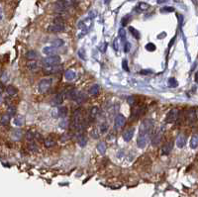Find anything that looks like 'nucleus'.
Instances as JSON below:
<instances>
[{
    "label": "nucleus",
    "instance_id": "nucleus-1",
    "mask_svg": "<svg viewBox=\"0 0 198 197\" xmlns=\"http://www.w3.org/2000/svg\"><path fill=\"white\" fill-rule=\"evenodd\" d=\"M154 126L153 120L152 119H146L142 122V124L140 126V130H139V135L140 136H147L149 137L152 131V128Z\"/></svg>",
    "mask_w": 198,
    "mask_h": 197
},
{
    "label": "nucleus",
    "instance_id": "nucleus-2",
    "mask_svg": "<svg viewBox=\"0 0 198 197\" xmlns=\"http://www.w3.org/2000/svg\"><path fill=\"white\" fill-rule=\"evenodd\" d=\"M61 57L58 55H54V56H48L44 58L42 60V62L44 66H54V65H58L61 64Z\"/></svg>",
    "mask_w": 198,
    "mask_h": 197
},
{
    "label": "nucleus",
    "instance_id": "nucleus-3",
    "mask_svg": "<svg viewBox=\"0 0 198 197\" xmlns=\"http://www.w3.org/2000/svg\"><path fill=\"white\" fill-rule=\"evenodd\" d=\"M72 5V0H58L55 3V10L58 12H65Z\"/></svg>",
    "mask_w": 198,
    "mask_h": 197
},
{
    "label": "nucleus",
    "instance_id": "nucleus-4",
    "mask_svg": "<svg viewBox=\"0 0 198 197\" xmlns=\"http://www.w3.org/2000/svg\"><path fill=\"white\" fill-rule=\"evenodd\" d=\"M51 83H53V80L51 78H44L41 81L39 82V85H38V88H39V91L41 93H45L47 92L48 90L51 88Z\"/></svg>",
    "mask_w": 198,
    "mask_h": 197
},
{
    "label": "nucleus",
    "instance_id": "nucleus-5",
    "mask_svg": "<svg viewBox=\"0 0 198 197\" xmlns=\"http://www.w3.org/2000/svg\"><path fill=\"white\" fill-rule=\"evenodd\" d=\"M178 114H179V112H178L177 109H175V108L171 109L165 117V122L166 123H169V124L174 123V122L178 119Z\"/></svg>",
    "mask_w": 198,
    "mask_h": 197
},
{
    "label": "nucleus",
    "instance_id": "nucleus-6",
    "mask_svg": "<svg viewBox=\"0 0 198 197\" xmlns=\"http://www.w3.org/2000/svg\"><path fill=\"white\" fill-rule=\"evenodd\" d=\"M186 120L188 121L189 124H194L197 120V112H196V108L190 109L189 111L186 113Z\"/></svg>",
    "mask_w": 198,
    "mask_h": 197
},
{
    "label": "nucleus",
    "instance_id": "nucleus-7",
    "mask_svg": "<svg viewBox=\"0 0 198 197\" xmlns=\"http://www.w3.org/2000/svg\"><path fill=\"white\" fill-rule=\"evenodd\" d=\"M65 24H53L48 27V32L50 33H58L65 31Z\"/></svg>",
    "mask_w": 198,
    "mask_h": 197
},
{
    "label": "nucleus",
    "instance_id": "nucleus-8",
    "mask_svg": "<svg viewBox=\"0 0 198 197\" xmlns=\"http://www.w3.org/2000/svg\"><path fill=\"white\" fill-rule=\"evenodd\" d=\"M173 149V141H168L161 147V155L162 156H168L169 153L172 151Z\"/></svg>",
    "mask_w": 198,
    "mask_h": 197
},
{
    "label": "nucleus",
    "instance_id": "nucleus-9",
    "mask_svg": "<svg viewBox=\"0 0 198 197\" xmlns=\"http://www.w3.org/2000/svg\"><path fill=\"white\" fill-rule=\"evenodd\" d=\"M161 131L160 129L157 130V131H154L152 135V144L154 147H157V146L161 143Z\"/></svg>",
    "mask_w": 198,
    "mask_h": 197
},
{
    "label": "nucleus",
    "instance_id": "nucleus-10",
    "mask_svg": "<svg viewBox=\"0 0 198 197\" xmlns=\"http://www.w3.org/2000/svg\"><path fill=\"white\" fill-rule=\"evenodd\" d=\"M61 70V68L58 65H54V66H43V72L45 74H54L57 73Z\"/></svg>",
    "mask_w": 198,
    "mask_h": 197
},
{
    "label": "nucleus",
    "instance_id": "nucleus-11",
    "mask_svg": "<svg viewBox=\"0 0 198 197\" xmlns=\"http://www.w3.org/2000/svg\"><path fill=\"white\" fill-rule=\"evenodd\" d=\"M126 123V118L122 115V114H118L115 117V127L116 128H122L124 127V125Z\"/></svg>",
    "mask_w": 198,
    "mask_h": 197
},
{
    "label": "nucleus",
    "instance_id": "nucleus-12",
    "mask_svg": "<svg viewBox=\"0 0 198 197\" xmlns=\"http://www.w3.org/2000/svg\"><path fill=\"white\" fill-rule=\"evenodd\" d=\"M135 134V129L133 127H131L129 129L125 130V132L123 133V139H124L126 142H129L132 140V138L134 137Z\"/></svg>",
    "mask_w": 198,
    "mask_h": 197
},
{
    "label": "nucleus",
    "instance_id": "nucleus-13",
    "mask_svg": "<svg viewBox=\"0 0 198 197\" xmlns=\"http://www.w3.org/2000/svg\"><path fill=\"white\" fill-rule=\"evenodd\" d=\"M62 102H63V97L61 94H57V95H55L51 99V104L53 106H58L62 104Z\"/></svg>",
    "mask_w": 198,
    "mask_h": 197
},
{
    "label": "nucleus",
    "instance_id": "nucleus-14",
    "mask_svg": "<svg viewBox=\"0 0 198 197\" xmlns=\"http://www.w3.org/2000/svg\"><path fill=\"white\" fill-rule=\"evenodd\" d=\"M147 142H148V137L147 136H140L139 135L137 138V146L139 148L144 149L147 145Z\"/></svg>",
    "mask_w": 198,
    "mask_h": 197
},
{
    "label": "nucleus",
    "instance_id": "nucleus-15",
    "mask_svg": "<svg viewBox=\"0 0 198 197\" xmlns=\"http://www.w3.org/2000/svg\"><path fill=\"white\" fill-rule=\"evenodd\" d=\"M185 143H186V138L184 135H182V134H179V135L177 136L176 138V140H175V144L176 146L179 149L181 148H183L184 146H185Z\"/></svg>",
    "mask_w": 198,
    "mask_h": 197
},
{
    "label": "nucleus",
    "instance_id": "nucleus-16",
    "mask_svg": "<svg viewBox=\"0 0 198 197\" xmlns=\"http://www.w3.org/2000/svg\"><path fill=\"white\" fill-rule=\"evenodd\" d=\"M75 76H76V74H75V72L72 69H67L65 72V77L67 80H73Z\"/></svg>",
    "mask_w": 198,
    "mask_h": 197
},
{
    "label": "nucleus",
    "instance_id": "nucleus-17",
    "mask_svg": "<svg viewBox=\"0 0 198 197\" xmlns=\"http://www.w3.org/2000/svg\"><path fill=\"white\" fill-rule=\"evenodd\" d=\"M57 115H58V117L65 118L67 115V108L65 107V106H62V107H59L58 109H57Z\"/></svg>",
    "mask_w": 198,
    "mask_h": 197
},
{
    "label": "nucleus",
    "instance_id": "nucleus-18",
    "mask_svg": "<svg viewBox=\"0 0 198 197\" xmlns=\"http://www.w3.org/2000/svg\"><path fill=\"white\" fill-rule=\"evenodd\" d=\"M44 144H45L46 148H53L55 145V141L51 137H48L44 140Z\"/></svg>",
    "mask_w": 198,
    "mask_h": 197
},
{
    "label": "nucleus",
    "instance_id": "nucleus-19",
    "mask_svg": "<svg viewBox=\"0 0 198 197\" xmlns=\"http://www.w3.org/2000/svg\"><path fill=\"white\" fill-rule=\"evenodd\" d=\"M189 146H190V148L193 149V150H195L197 148V146H198V137H197L196 134L191 137V139H190Z\"/></svg>",
    "mask_w": 198,
    "mask_h": 197
},
{
    "label": "nucleus",
    "instance_id": "nucleus-20",
    "mask_svg": "<svg viewBox=\"0 0 198 197\" xmlns=\"http://www.w3.org/2000/svg\"><path fill=\"white\" fill-rule=\"evenodd\" d=\"M55 50H57V48H55V47H53V46L46 47V48H44L43 52L46 55H48V56H54V55L55 54Z\"/></svg>",
    "mask_w": 198,
    "mask_h": 197
},
{
    "label": "nucleus",
    "instance_id": "nucleus-21",
    "mask_svg": "<svg viewBox=\"0 0 198 197\" xmlns=\"http://www.w3.org/2000/svg\"><path fill=\"white\" fill-rule=\"evenodd\" d=\"M37 57H38V54L36 53V51H33V50L28 51L27 54H26V58L29 61H34V60L37 58Z\"/></svg>",
    "mask_w": 198,
    "mask_h": 197
},
{
    "label": "nucleus",
    "instance_id": "nucleus-22",
    "mask_svg": "<svg viewBox=\"0 0 198 197\" xmlns=\"http://www.w3.org/2000/svg\"><path fill=\"white\" fill-rule=\"evenodd\" d=\"M12 137H13V139L18 141L21 139L22 137V131L20 129H15L13 132H12Z\"/></svg>",
    "mask_w": 198,
    "mask_h": 197
},
{
    "label": "nucleus",
    "instance_id": "nucleus-23",
    "mask_svg": "<svg viewBox=\"0 0 198 197\" xmlns=\"http://www.w3.org/2000/svg\"><path fill=\"white\" fill-rule=\"evenodd\" d=\"M6 92L8 93V95L13 96L15 94H17V88L14 87L13 85H9L6 87Z\"/></svg>",
    "mask_w": 198,
    "mask_h": 197
},
{
    "label": "nucleus",
    "instance_id": "nucleus-24",
    "mask_svg": "<svg viewBox=\"0 0 198 197\" xmlns=\"http://www.w3.org/2000/svg\"><path fill=\"white\" fill-rule=\"evenodd\" d=\"M27 68L29 70H31V72H35V70L38 69V64L34 61H31L30 62L27 64Z\"/></svg>",
    "mask_w": 198,
    "mask_h": 197
},
{
    "label": "nucleus",
    "instance_id": "nucleus-25",
    "mask_svg": "<svg viewBox=\"0 0 198 197\" xmlns=\"http://www.w3.org/2000/svg\"><path fill=\"white\" fill-rule=\"evenodd\" d=\"M14 123L16 126H18V127H21V126L24 125V117L21 116V115H19L15 118V120H14Z\"/></svg>",
    "mask_w": 198,
    "mask_h": 197
},
{
    "label": "nucleus",
    "instance_id": "nucleus-26",
    "mask_svg": "<svg viewBox=\"0 0 198 197\" xmlns=\"http://www.w3.org/2000/svg\"><path fill=\"white\" fill-rule=\"evenodd\" d=\"M97 151L100 153L101 155H104L105 152H106V145H105V143H103V142L99 143L97 145Z\"/></svg>",
    "mask_w": 198,
    "mask_h": 197
},
{
    "label": "nucleus",
    "instance_id": "nucleus-27",
    "mask_svg": "<svg viewBox=\"0 0 198 197\" xmlns=\"http://www.w3.org/2000/svg\"><path fill=\"white\" fill-rule=\"evenodd\" d=\"M98 115H99V108L96 107V106H94V107H92L90 110V116L92 119H94V118H96Z\"/></svg>",
    "mask_w": 198,
    "mask_h": 197
},
{
    "label": "nucleus",
    "instance_id": "nucleus-28",
    "mask_svg": "<svg viewBox=\"0 0 198 197\" xmlns=\"http://www.w3.org/2000/svg\"><path fill=\"white\" fill-rule=\"evenodd\" d=\"M79 137V139H78V144L80 147H84V146L86 145L87 143V139H86V137L85 136H83V135H78Z\"/></svg>",
    "mask_w": 198,
    "mask_h": 197
},
{
    "label": "nucleus",
    "instance_id": "nucleus-29",
    "mask_svg": "<svg viewBox=\"0 0 198 197\" xmlns=\"http://www.w3.org/2000/svg\"><path fill=\"white\" fill-rule=\"evenodd\" d=\"M28 149H29L31 152H36V151H37L38 147H37V145H36L35 141L28 142Z\"/></svg>",
    "mask_w": 198,
    "mask_h": 197
},
{
    "label": "nucleus",
    "instance_id": "nucleus-30",
    "mask_svg": "<svg viewBox=\"0 0 198 197\" xmlns=\"http://www.w3.org/2000/svg\"><path fill=\"white\" fill-rule=\"evenodd\" d=\"M98 92H99V86L98 85H93L88 91L90 95H96V94H98Z\"/></svg>",
    "mask_w": 198,
    "mask_h": 197
},
{
    "label": "nucleus",
    "instance_id": "nucleus-31",
    "mask_svg": "<svg viewBox=\"0 0 198 197\" xmlns=\"http://www.w3.org/2000/svg\"><path fill=\"white\" fill-rule=\"evenodd\" d=\"M129 31L131 32V34L133 35V37H135L136 39H140V33H139L138 30L133 28V27H129Z\"/></svg>",
    "mask_w": 198,
    "mask_h": 197
},
{
    "label": "nucleus",
    "instance_id": "nucleus-32",
    "mask_svg": "<svg viewBox=\"0 0 198 197\" xmlns=\"http://www.w3.org/2000/svg\"><path fill=\"white\" fill-rule=\"evenodd\" d=\"M35 139V134L33 133V131H28L26 133V140L28 142H32Z\"/></svg>",
    "mask_w": 198,
    "mask_h": 197
},
{
    "label": "nucleus",
    "instance_id": "nucleus-33",
    "mask_svg": "<svg viewBox=\"0 0 198 197\" xmlns=\"http://www.w3.org/2000/svg\"><path fill=\"white\" fill-rule=\"evenodd\" d=\"M62 45H63V41L62 39H55L53 42V47H55V48H58V47H62Z\"/></svg>",
    "mask_w": 198,
    "mask_h": 197
},
{
    "label": "nucleus",
    "instance_id": "nucleus-34",
    "mask_svg": "<svg viewBox=\"0 0 198 197\" xmlns=\"http://www.w3.org/2000/svg\"><path fill=\"white\" fill-rule=\"evenodd\" d=\"M168 84L170 86V87H176V86H177V81H176L175 78L170 77L169 79L168 80Z\"/></svg>",
    "mask_w": 198,
    "mask_h": 197
},
{
    "label": "nucleus",
    "instance_id": "nucleus-35",
    "mask_svg": "<svg viewBox=\"0 0 198 197\" xmlns=\"http://www.w3.org/2000/svg\"><path fill=\"white\" fill-rule=\"evenodd\" d=\"M146 49L147 51H149V52H154V51H156L157 47L154 44H153V43H149V44L146 45Z\"/></svg>",
    "mask_w": 198,
    "mask_h": 197
},
{
    "label": "nucleus",
    "instance_id": "nucleus-36",
    "mask_svg": "<svg viewBox=\"0 0 198 197\" xmlns=\"http://www.w3.org/2000/svg\"><path fill=\"white\" fill-rule=\"evenodd\" d=\"M150 8V5L148 4V3H144V2H142L139 4V9H140L141 11H146V10H148Z\"/></svg>",
    "mask_w": 198,
    "mask_h": 197
},
{
    "label": "nucleus",
    "instance_id": "nucleus-37",
    "mask_svg": "<svg viewBox=\"0 0 198 197\" xmlns=\"http://www.w3.org/2000/svg\"><path fill=\"white\" fill-rule=\"evenodd\" d=\"M9 121H10V116L8 115V114L4 115V116L1 118V124H2V125H7L8 123H9Z\"/></svg>",
    "mask_w": 198,
    "mask_h": 197
},
{
    "label": "nucleus",
    "instance_id": "nucleus-38",
    "mask_svg": "<svg viewBox=\"0 0 198 197\" xmlns=\"http://www.w3.org/2000/svg\"><path fill=\"white\" fill-rule=\"evenodd\" d=\"M119 36L122 41H126V31L124 29H120L119 30Z\"/></svg>",
    "mask_w": 198,
    "mask_h": 197
},
{
    "label": "nucleus",
    "instance_id": "nucleus-39",
    "mask_svg": "<svg viewBox=\"0 0 198 197\" xmlns=\"http://www.w3.org/2000/svg\"><path fill=\"white\" fill-rule=\"evenodd\" d=\"M15 112H16V108L15 107H13V106H10L9 108H8V115H9L10 117H12V116H14L15 115Z\"/></svg>",
    "mask_w": 198,
    "mask_h": 197
},
{
    "label": "nucleus",
    "instance_id": "nucleus-40",
    "mask_svg": "<svg viewBox=\"0 0 198 197\" xmlns=\"http://www.w3.org/2000/svg\"><path fill=\"white\" fill-rule=\"evenodd\" d=\"M130 20V16H125L124 18H122V20H121V24L122 26H126L127 24H128V22Z\"/></svg>",
    "mask_w": 198,
    "mask_h": 197
},
{
    "label": "nucleus",
    "instance_id": "nucleus-41",
    "mask_svg": "<svg viewBox=\"0 0 198 197\" xmlns=\"http://www.w3.org/2000/svg\"><path fill=\"white\" fill-rule=\"evenodd\" d=\"M174 11V8L171 6H166V7H164V8L161 9V12H173Z\"/></svg>",
    "mask_w": 198,
    "mask_h": 197
},
{
    "label": "nucleus",
    "instance_id": "nucleus-42",
    "mask_svg": "<svg viewBox=\"0 0 198 197\" xmlns=\"http://www.w3.org/2000/svg\"><path fill=\"white\" fill-rule=\"evenodd\" d=\"M122 68L125 72H129V66H128V62H127L126 60H123L122 62Z\"/></svg>",
    "mask_w": 198,
    "mask_h": 197
},
{
    "label": "nucleus",
    "instance_id": "nucleus-43",
    "mask_svg": "<svg viewBox=\"0 0 198 197\" xmlns=\"http://www.w3.org/2000/svg\"><path fill=\"white\" fill-rule=\"evenodd\" d=\"M100 130H101V133H106L107 130H108V126H107V124H102L100 126Z\"/></svg>",
    "mask_w": 198,
    "mask_h": 197
},
{
    "label": "nucleus",
    "instance_id": "nucleus-44",
    "mask_svg": "<svg viewBox=\"0 0 198 197\" xmlns=\"http://www.w3.org/2000/svg\"><path fill=\"white\" fill-rule=\"evenodd\" d=\"M128 102L130 103V105H134L135 102H136V98H135L134 96H130L128 98Z\"/></svg>",
    "mask_w": 198,
    "mask_h": 197
},
{
    "label": "nucleus",
    "instance_id": "nucleus-45",
    "mask_svg": "<svg viewBox=\"0 0 198 197\" xmlns=\"http://www.w3.org/2000/svg\"><path fill=\"white\" fill-rule=\"evenodd\" d=\"M78 55H79V57H81L82 60H85V55H84V51H83L82 49L79 51L78 52Z\"/></svg>",
    "mask_w": 198,
    "mask_h": 197
},
{
    "label": "nucleus",
    "instance_id": "nucleus-46",
    "mask_svg": "<svg viewBox=\"0 0 198 197\" xmlns=\"http://www.w3.org/2000/svg\"><path fill=\"white\" fill-rule=\"evenodd\" d=\"M113 47H114V50L115 51H118V49H119V47H118V39H115V40H114Z\"/></svg>",
    "mask_w": 198,
    "mask_h": 197
},
{
    "label": "nucleus",
    "instance_id": "nucleus-47",
    "mask_svg": "<svg viewBox=\"0 0 198 197\" xmlns=\"http://www.w3.org/2000/svg\"><path fill=\"white\" fill-rule=\"evenodd\" d=\"M130 47H131V45L129 44V43L125 42V53H128L129 52V51H130Z\"/></svg>",
    "mask_w": 198,
    "mask_h": 197
},
{
    "label": "nucleus",
    "instance_id": "nucleus-48",
    "mask_svg": "<svg viewBox=\"0 0 198 197\" xmlns=\"http://www.w3.org/2000/svg\"><path fill=\"white\" fill-rule=\"evenodd\" d=\"M3 91H4V85H3L2 82L0 81V94H1Z\"/></svg>",
    "mask_w": 198,
    "mask_h": 197
},
{
    "label": "nucleus",
    "instance_id": "nucleus-49",
    "mask_svg": "<svg viewBox=\"0 0 198 197\" xmlns=\"http://www.w3.org/2000/svg\"><path fill=\"white\" fill-rule=\"evenodd\" d=\"M150 72H152L150 70H142L141 72V73H143V74H147V73H150Z\"/></svg>",
    "mask_w": 198,
    "mask_h": 197
},
{
    "label": "nucleus",
    "instance_id": "nucleus-50",
    "mask_svg": "<svg viewBox=\"0 0 198 197\" xmlns=\"http://www.w3.org/2000/svg\"><path fill=\"white\" fill-rule=\"evenodd\" d=\"M166 1H168V0H157V2L158 3V4H161V3H164Z\"/></svg>",
    "mask_w": 198,
    "mask_h": 197
},
{
    "label": "nucleus",
    "instance_id": "nucleus-51",
    "mask_svg": "<svg viewBox=\"0 0 198 197\" xmlns=\"http://www.w3.org/2000/svg\"><path fill=\"white\" fill-rule=\"evenodd\" d=\"M2 19V10H1V8H0V20Z\"/></svg>",
    "mask_w": 198,
    "mask_h": 197
},
{
    "label": "nucleus",
    "instance_id": "nucleus-52",
    "mask_svg": "<svg viewBox=\"0 0 198 197\" xmlns=\"http://www.w3.org/2000/svg\"><path fill=\"white\" fill-rule=\"evenodd\" d=\"M194 79H195V81H197V74L195 73V76H194Z\"/></svg>",
    "mask_w": 198,
    "mask_h": 197
},
{
    "label": "nucleus",
    "instance_id": "nucleus-53",
    "mask_svg": "<svg viewBox=\"0 0 198 197\" xmlns=\"http://www.w3.org/2000/svg\"><path fill=\"white\" fill-rule=\"evenodd\" d=\"M174 1H176V2H179V0H174Z\"/></svg>",
    "mask_w": 198,
    "mask_h": 197
},
{
    "label": "nucleus",
    "instance_id": "nucleus-54",
    "mask_svg": "<svg viewBox=\"0 0 198 197\" xmlns=\"http://www.w3.org/2000/svg\"><path fill=\"white\" fill-rule=\"evenodd\" d=\"M130 1H132V0H130Z\"/></svg>",
    "mask_w": 198,
    "mask_h": 197
}]
</instances>
